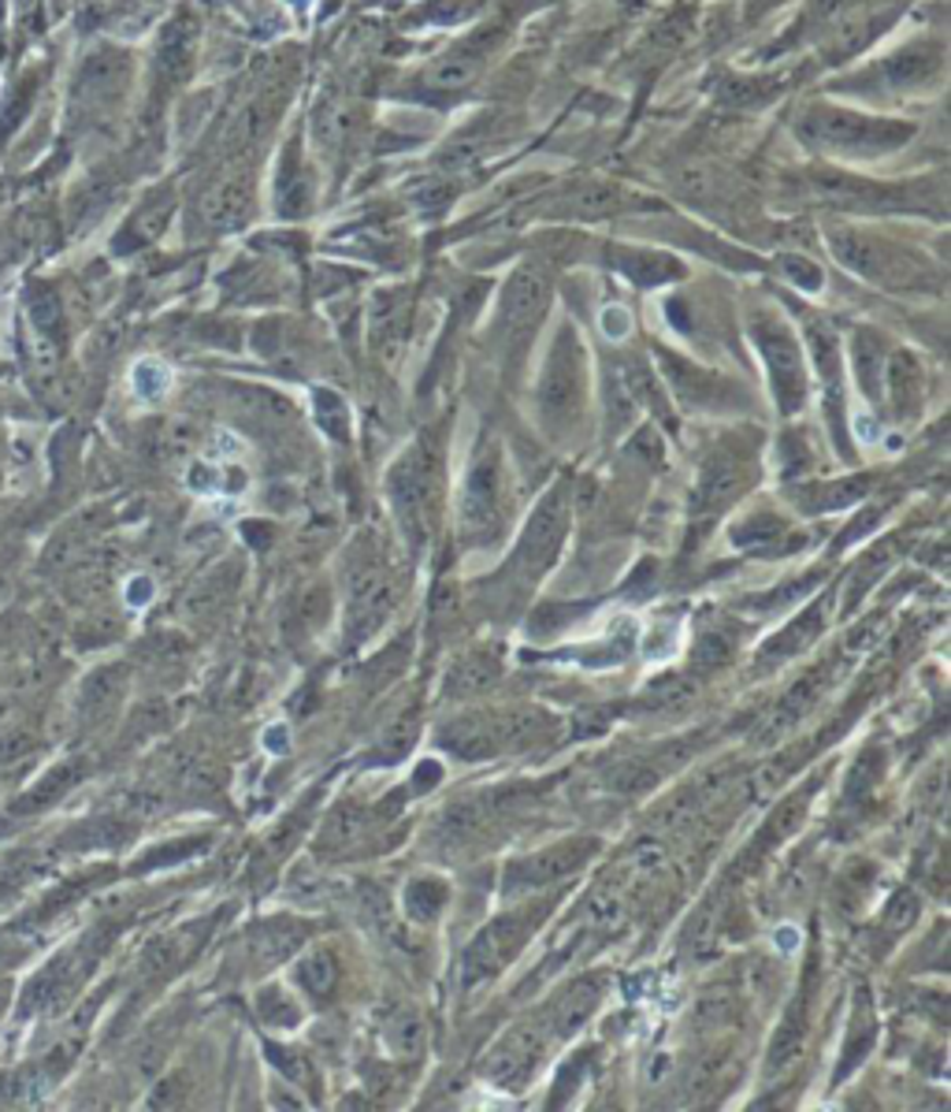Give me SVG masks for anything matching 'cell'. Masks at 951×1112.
I'll use <instances>...</instances> for the list:
<instances>
[{
	"label": "cell",
	"instance_id": "cell-37",
	"mask_svg": "<svg viewBox=\"0 0 951 1112\" xmlns=\"http://www.w3.org/2000/svg\"><path fill=\"white\" fill-rule=\"evenodd\" d=\"M877 770H881V752H866V756L855 762L852 781H847V804H855L858 796H866V793H870V785H873Z\"/></svg>",
	"mask_w": 951,
	"mask_h": 1112
},
{
	"label": "cell",
	"instance_id": "cell-19",
	"mask_svg": "<svg viewBox=\"0 0 951 1112\" xmlns=\"http://www.w3.org/2000/svg\"><path fill=\"white\" fill-rule=\"evenodd\" d=\"M866 492H870V481L852 476V481H833V484H807L803 492H796V502L810 513H825V510L855 507Z\"/></svg>",
	"mask_w": 951,
	"mask_h": 1112
},
{
	"label": "cell",
	"instance_id": "cell-13",
	"mask_svg": "<svg viewBox=\"0 0 951 1112\" xmlns=\"http://www.w3.org/2000/svg\"><path fill=\"white\" fill-rule=\"evenodd\" d=\"M807 807H810V789H799V793H792L788 801H781L777 812L762 823L759 838L747 844V852L740 856V867H751V863H759L765 852L777 849L781 841H788L792 833L799 830V823L807 819Z\"/></svg>",
	"mask_w": 951,
	"mask_h": 1112
},
{
	"label": "cell",
	"instance_id": "cell-4",
	"mask_svg": "<svg viewBox=\"0 0 951 1112\" xmlns=\"http://www.w3.org/2000/svg\"><path fill=\"white\" fill-rule=\"evenodd\" d=\"M569 525V495L566 488H554L543 495V502L535 507L528 529H524L521 544H516V566L528 577H539L561 551Z\"/></svg>",
	"mask_w": 951,
	"mask_h": 1112
},
{
	"label": "cell",
	"instance_id": "cell-34",
	"mask_svg": "<svg viewBox=\"0 0 951 1112\" xmlns=\"http://www.w3.org/2000/svg\"><path fill=\"white\" fill-rule=\"evenodd\" d=\"M918 894H911V889H900V894H892L889 900V908H884V926L889 931H907V926L918 919Z\"/></svg>",
	"mask_w": 951,
	"mask_h": 1112
},
{
	"label": "cell",
	"instance_id": "cell-10",
	"mask_svg": "<svg viewBox=\"0 0 951 1112\" xmlns=\"http://www.w3.org/2000/svg\"><path fill=\"white\" fill-rule=\"evenodd\" d=\"M762 351H765V362H770L773 388H777V394H781V406L784 410H796L799 402H803V394H807V388H803V369H799L796 343H792V339L784 335L777 324H773V332H770V328L762 332Z\"/></svg>",
	"mask_w": 951,
	"mask_h": 1112
},
{
	"label": "cell",
	"instance_id": "cell-42",
	"mask_svg": "<svg viewBox=\"0 0 951 1112\" xmlns=\"http://www.w3.org/2000/svg\"><path fill=\"white\" fill-rule=\"evenodd\" d=\"M866 882H870V875H866ZM866 882H863V867H855L852 875H847L844 882H840L836 904L844 908V912H855V908L866 900Z\"/></svg>",
	"mask_w": 951,
	"mask_h": 1112
},
{
	"label": "cell",
	"instance_id": "cell-21",
	"mask_svg": "<svg viewBox=\"0 0 951 1112\" xmlns=\"http://www.w3.org/2000/svg\"><path fill=\"white\" fill-rule=\"evenodd\" d=\"M294 982H298L309 997H317V1001L328 997L338 982V960L331 957L328 949L309 953V957H301L298 963H294Z\"/></svg>",
	"mask_w": 951,
	"mask_h": 1112
},
{
	"label": "cell",
	"instance_id": "cell-24",
	"mask_svg": "<svg viewBox=\"0 0 951 1112\" xmlns=\"http://www.w3.org/2000/svg\"><path fill=\"white\" fill-rule=\"evenodd\" d=\"M301 942H305V926L290 923V919H272V923H264L261 931H257V953L272 963L298 953Z\"/></svg>",
	"mask_w": 951,
	"mask_h": 1112
},
{
	"label": "cell",
	"instance_id": "cell-15",
	"mask_svg": "<svg viewBox=\"0 0 951 1112\" xmlns=\"http://www.w3.org/2000/svg\"><path fill=\"white\" fill-rule=\"evenodd\" d=\"M733 544L751 551V555H784V551H792L799 540L792 536V529L784 525L781 518H773V513H751V518L736 525Z\"/></svg>",
	"mask_w": 951,
	"mask_h": 1112
},
{
	"label": "cell",
	"instance_id": "cell-43",
	"mask_svg": "<svg viewBox=\"0 0 951 1112\" xmlns=\"http://www.w3.org/2000/svg\"><path fill=\"white\" fill-rule=\"evenodd\" d=\"M264 1056H268V1061H272L275 1068H280V1072L286 1075V1079H294V1083H301V1079H305V1072H309V1068H305V1061H301L298 1053L280 1050V1045H264Z\"/></svg>",
	"mask_w": 951,
	"mask_h": 1112
},
{
	"label": "cell",
	"instance_id": "cell-16",
	"mask_svg": "<svg viewBox=\"0 0 951 1112\" xmlns=\"http://www.w3.org/2000/svg\"><path fill=\"white\" fill-rule=\"evenodd\" d=\"M598 997H603V979H576L572 982V986L554 1001V1008H550L554 1034H572L576 1027H584L587 1016L595 1013Z\"/></svg>",
	"mask_w": 951,
	"mask_h": 1112
},
{
	"label": "cell",
	"instance_id": "cell-50",
	"mask_svg": "<svg viewBox=\"0 0 951 1112\" xmlns=\"http://www.w3.org/2000/svg\"><path fill=\"white\" fill-rule=\"evenodd\" d=\"M127 592H131V603H134V606H142V603L153 595V584L145 581V577H138V581H134L131 588H127Z\"/></svg>",
	"mask_w": 951,
	"mask_h": 1112
},
{
	"label": "cell",
	"instance_id": "cell-51",
	"mask_svg": "<svg viewBox=\"0 0 951 1112\" xmlns=\"http://www.w3.org/2000/svg\"><path fill=\"white\" fill-rule=\"evenodd\" d=\"M773 942H777V949H781V953H792V949L799 945V934L792 931V926H784V931L773 934Z\"/></svg>",
	"mask_w": 951,
	"mask_h": 1112
},
{
	"label": "cell",
	"instance_id": "cell-1",
	"mask_svg": "<svg viewBox=\"0 0 951 1112\" xmlns=\"http://www.w3.org/2000/svg\"><path fill=\"white\" fill-rule=\"evenodd\" d=\"M387 499L394 507L399 525L409 532V540L428 536L431 518H436V499H439V447L436 439H417L405 454L394 462L391 476H387Z\"/></svg>",
	"mask_w": 951,
	"mask_h": 1112
},
{
	"label": "cell",
	"instance_id": "cell-36",
	"mask_svg": "<svg viewBox=\"0 0 951 1112\" xmlns=\"http://www.w3.org/2000/svg\"><path fill=\"white\" fill-rule=\"evenodd\" d=\"M877 369H881V351H877V343L870 335L866 339H858V380H863V388L870 399H877V388H881V380H877Z\"/></svg>",
	"mask_w": 951,
	"mask_h": 1112
},
{
	"label": "cell",
	"instance_id": "cell-41",
	"mask_svg": "<svg viewBox=\"0 0 951 1112\" xmlns=\"http://www.w3.org/2000/svg\"><path fill=\"white\" fill-rule=\"evenodd\" d=\"M168 369L164 365H156V362H142L134 369V388L142 391V394H161L164 388H168Z\"/></svg>",
	"mask_w": 951,
	"mask_h": 1112
},
{
	"label": "cell",
	"instance_id": "cell-6",
	"mask_svg": "<svg viewBox=\"0 0 951 1112\" xmlns=\"http://www.w3.org/2000/svg\"><path fill=\"white\" fill-rule=\"evenodd\" d=\"M394 606V584L383 566H361L349 581V644H361L387 622Z\"/></svg>",
	"mask_w": 951,
	"mask_h": 1112
},
{
	"label": "cell",
	"instance_id": "cell-33",
	"mask_svg": "<svg viewBox=\"0 0 951 1112\" xmlns=\"http://www.w3.org/2000/svg\"><path fill=\"white\" fill-rule=\"evenodd\" d=\"M654 778H658V770L647 767V762H625V767H617L606 774V781L617 789V793H643L647 785H654Z\"/></svg>",
	"mask_w": 951,
	"mask_h": 1112
},
{
	"label": "cell",
	"instance_id": "cell-29",
	"mask_svg": "<svg viewBox=\"0 0 951 1112\" xmlns=\"http://www.w3.org/2000/svg\"><path fill=\"white\" fill-rule=\"evenodd\" d=\"M688 700H691V685L685 677H662V682H654L647 688L643 707H647V711H677V707H685Z\"/></svg>",
	"mask_w": 951,
	"mask_h": 1112
},
{
	"label": "cell",
	"instance_id": "cell-48",
	"mask_svg": "<svg viewBox=\"0 0 951 1112\" xmlns=\"http://www.w3.org/2000/svg\"><path fill=\"white\" fill-rule=\"evenodd\" d=\"M603 324H606V335H625L628 332V312L621 309H606V317H603Z\"/></svg>",
	"mask_w": 951,
	"mask_h": 1112
},
{
	"label": "cell",
	"instance_id": "cell-44",
	"mask_svg": "<svg viewBox=\"0 0 951 1112\" xmlns=\"http://www.w3.org/2000/svg\"><path fill=\"white\" fill-rule=\"evenodd\" d=\"M881 632H884V618H870V622L858 625V629L847 632V644H844V648H847V651H858V648L866 651L877 637H881Z\"/></svg>",
	"mask_w": 951,
	"mask_h": 1112
},
{
	"label": "cell",
	"instance_id": "cell-30",
	"mask_svg": "<svg viewBox=\"0 0 951 1112\" xmlns=\"http://www.w3.org/2000/svg\"><path fill=\"white\" fill-rule=\"evenodd\" d=\"M889 566H892V547H889V544L877 547V551H870V558H866L863 569H858V573L852 577V584H847V606H855V603H858V595L870 592L873 581H877V577H881Z\"/></svg>",
	"mask_w": 951,
	"mask_h": 1112
},
{
	"label": "cell",
	"instance_id": "cell-12",
	"mask_svg": "<svg viewBox=\"0 0 951 1112\" xmlns=\"http://www.w3.org/2000/svg\"><path fill=\"white\" fill-rule=\"evenodd\" d=\"M439 741L447 752H454L457 759H491L498 756V737H495V719L487 714H461V719L447 722L439 730Z\"/></svg>",
	"mask_w": 951,
	"mask_h": 1112
},
{
	"label": "cell",
	"instance_id": "cell-38",
	"mask_svg": "<svg viewBox=\"0 0 951 1112\" xmlns=\"http://www.w3.org/2000/svg\"><path fill=\"white\" fill-rule=\"evenodd\" d=\"M625 863V875L628 878H647L658 871V863H662V849L654 841H643V844H635L632 852H628V860Z\"/></svg>",
	"mask_w": 951,
	"mask_h": 1112
},
{
	"label": "cell",
	"instance_id": "cell-28",
	"mask_svg": "<svg viewBox=\"0 0 951 1112\" xmlns=\"http://www.w3.org/2000/svg\"><path fill=\"white\" fill-rule=\"evenodd\" d=\"M257 1008H261V1019L268 1027H280V1031H290V1027H298L301 1024V1008L294 1005L290 994L280 986H268L261 990V997H257Z\"/></svg>",
	"mask_w": 951,
	"mask_h": 1112
},
{
	"label": "cell",
	"instance_id": "cell-26",
	"mask_svg": "<svg viewBox=\"0 0 951 1112\" xmlns=\"http://www.w3.org/2000/svg\"><path fill=\"white\" fill-rule=\"evenodd\" d=\"M889 383H892V402L900 413H911L922 399V369L914 365L911 354L892 357L889 365Z\"/></svg>",
	"mask_w": 951,
	"mask_h": 1112
},
{
	"label": "cell",
	"instance_id": "cell-47",
	"mask_svg": "<svg viewBox=\"0 0 951 1112\" xmlns=\"http://www.w3.org/2000/svg\"><path fill=\"white\" fill-rule=\"evenodd\" d=\"M669 648H673V629H666V632H651V637H647V655H651V659H662Z\"/></svg>",
	"mask_w": 951,
	"mask_h": 1112
},
{
	"label": "cell",
	"instance_id": "cell-23",
	"mask_svg": "<svg viewBox=\"0 0 951 1112\" xmlns=\"http://www.w3.org/2000/svg\"><path fill=\"white\" fill-rule=\"evenodd\" d=\"M479 823H484L479 807L468 804V801H457V804H450L447 812L439 815L436 838H439V844H447V849H457V844H465V841L476 838Z\"/></svg>",
	"mask_w": 951,
	"mask_h": 1112
},
{
	"label": "cell",
	"instance_id": "cell-14",
	"mask_svg": "<svg viewBox=\"0 0 951 1112\" xmlns=\"http://www.w3.org/2000/svg\"><path fill=\"white\" fill-rule=\"evenodd\" d=\"M825 606H829V600H818L815 606H807L799 618H792L788 625H784L777 637L765 640L762 666H773V663H784V659L799 655V651L807 648L810 640H815L818 632H821V625H825Z\"/></svg>",
	"mask_w": 951,
	"mask_h": 1112
},
{
	"label": "cell",
	"instance_id": "cell-32",
	"mask_svg": "<svg viewBox=\"0 0 951 1112\" xmlns=\"http://www.w3.org/2000/svg\"><path fill=\"white\" fill-rule=\"evenodd\" d=\"M417 714H402V719L399 722H394L391 725V730H387V737H383V744H380V759L383 762H394V759H402L405 756V752H409L413 748V741H417Z\"/></svg>",
	"mask_w": 951,
	"mask_h": 1112
},
{
	"label": "cell",
	"instance_id": "cell-25",
	"mask_svg": "<svg viewBox=\"0 0 951 1112\" xmlns=\"http://www.w3.org/2000/svg\"><path fill=\"white\" fill-rule=\"evenodd\" d=\"M442 904H447V886L436 878H413L409 886H405V915L413 919V923H431L439 912H442Z\"/></svg>",
	"mask_w": 951,
	"mask_h": 1112
},
{
	"label": "cell",
	"instance_id": "cell-31",
	"mask_svg": "<svg viewBox=\"0 0 951 1112\" xmlns=\"http://www.w3.org/2000/svg\"><path fill=\"white\" fill-rule=\"evenodd\" d=\"M357 830H361V807L357 804H343L331 812V819L324 826V844L328 849H338V844L354 841Z\"/></svg>",
	"mask_w": 951,
	"mask_h": 1112
},
{
	"label": "cell",
	"instance_id": "cell-49",
	"mask_svg": "<svg viewBox=\"0 0 951 1112\" xmlns=\"http://www.w3.org/2000/svg\"><path fill=\"white\" fill-rule=\"evenodd\" d=\"M877 521H881V507H877V510L870 513V518H858V521H855V525H852V529H847L844 544H852V540H858V536H866V532H870V529L877 525Z\"/></svg>",
	"mask_w": 951,
	"mask_h": 1112
},
{
	"label": "cell",
	"instance_id": "cell-5",
	"mask_svg": "<svg viewBox=\"0 0 951 1112\" xmlns=\"http://www.w3.org/2000/svg\"><path fill=\"white\" fill-rule=\"evenodd\" d=\"M591 852H595V841L580 838V841H566V844H554V849H543L535 856H524L506 867L502 875V889L506 894H532V889H543L550 882L572 875V871L584 863Z\"/></svg>",
	"mask_w": 951,
	"mask_h": 1112
},
{
	"label": "cell",
	"instance_id": "cell-40",
	"mask_svg": "<svg viewBox=\"0 0 951 1112\" xmlns=\"http://www.w3.org/2000/svg\"><path fill=\"white\" fill-rule=\"evenodd\" d=\"M728 659V637L725 632H703L696 644V666H722Z\"/></svg>",
	"mask_w": 951,
	"mask_h": 1112
},
{
	"label": "cell",
	"instance_id": "cell-45",
	"mask_svg": "<svg viewBox=\"0 0 951 1112\" xmlns=\"http://www.w3.org/2000/svg\"><path fill=\"white\" fill-rule=\"evenodd\" d=\"M439 778H442L439 762L436 759H424L420 767H417V778H413V793H428V789H436Z\"/></svg>",
	"mask_w": 951,
	"mask_h": 1112
},
{
	"label": "cell",
	"instance_id": "cell-18",
	"mask_svg": "<svg viewBox=\"0 0 951 1112\" xmlns=\"http://www.w3.org/2000/svg\"><path fill=\"white\" fill-rule=\"evenodd\" d=\"M543 294H547V283H543L539 272L524 269V272L513 275L510 291H506V306H502V317H506V324H510L513 332H524V324H528L535 312H539Z\"/></svg>",
	"mask_w": 951,
	"mask_h": 1112
},
{
	"label": "cell",
	"instance_id": "cell-17",
	"mask_svg": "<svg viewBox=\"0 0 951 1112\" xmlns=\"http://www.w3.org/2000/svg\"><path fill=\"white\" fill-rule=\"evenodd\" d=\"M873 1038H877V1016L870 1005V994L858 990L855 994V1008H852V1024H847V1042H844V1056H840V1068L836 1079H847L858 1064L866 1061V1053L873 1050Z\"/></svg>",
	"mask_w": 951,
	"mask_h": 1112
},
{
	"label": "cell",
	"instance_id": "cell-20",
	"mask_svg": "<svg viewBox=\"0 0 951 1112\" xmlns=\"http://www.w3.org/2000/svg\"><path fill=\"white\" fill-rule=\"evenodd\" d=\"M495 677H498V659L491 655V651H473V655H465L454 670H450L447 685L454 696H468V693H484V688H491Z\"/></svg>",
	"mask_w": 951,
	"mask_h": 1112
},
{
	"label": "cell",
	"instance_id": "cell-7",
	"mask_svg": "<svg viewBox=\"0 0 951 1112\" xmlns=\"http://www.w3.org/2000/svg\"><path fill=\"white\" fill-rule=\"evenodd\" d=\"M825 677H829V663L807 670V674H803L799 682L781 696L777 707L765 714V722L759 725V733H754L759 744H777L781 737H788V733L799 725L803 714H807L810 707L818 703V696L825 693Z\"/></svg>",
	"mask_w": 951,
	"mask_h": 1112
},
{
	"label": "cell",
	"instance_id": "cell-27",
	"mask_svg": "<svg viewBox=\"0 0 951 1112\" xmlns=\"http://www.w3.org/2000/svg\"><path fill=\"white\" fill-rule=\"evenodd\" d=\"M387 1042H391V1050L394 1053H402V1056H413V1053H420V1042H424V1024H420V1016L413 1013V1008H394V1013H387Z\"/></svg>",
	"mask_w": 951,
	"mask_h": 1112
},
{
	"label": "cell",
	"instance_id": "cell-3",
	"mask_svg": "<svg viewBox=\"0 0 951 1112\" xmlns=\"http://www.w3.org/2000/svg\"><path fill=\"white\" fill-rule=\"evenodd\" d=\"M532 923H535V912H513V915L495 919L487 931H479L476 942L468 945L465 957H461V979H465V986H479V982L498 975V968L521 949Z\"/></svg>",
	"mask_w": 951,
	"mask_h": 1112
},
{
	"label": "cell",
	"instance_id": "cell-8",
	"mask_svg": "<svg viewBox=\"0 0 951 1112\" xmlns=\"http://www.w3.org/2000/svg\"><path fill=\"white\" fill-rule=\"evenodd\" d=\"M815 990H818V982H815V960H810L807 979H803L796 1001L788 1005V1013H784L777 1034H773L770 1072L792 1068V1064H796L799 1056H803V1045H807V1027H810V1005H815Z\"/></svg>",
	"mask_w": 951,
	"mask_h": 1112
},
{
	"label": "cell",
	"instance_id": "cell-11",
	"mask_svg": "<svg viewBox=\"0 0 951 1112\" xmlns=\"http://www.w3.org/2000/svg\"><path fill=\"white\" fill-rule=\"evenodd\" d=\"M539 1053H543V1042L532 1031H513L510 1038H502V1042L495 1045L484 1072L498 1087H521V1083L528 1079V1068L539 1061Z\"/></svg>",
	"mask_w": 951,
	"mask_h": 1112
},
{
	"label": "cell",
	"instance_id": "cell-35",
	"mask_svg": "<svg viewBox=\"0 0 951 1112\" xmlns=\"http://www.w3.org/2000/svg\"><path fill=\"white\" fill-rule=\"evenodd\" d=\"M317 413H320V425H324L328 436H335V439L346 436V406H343V399H338V394H331V391L320 388L317 391Z\"/></svg>",
	"mask_w": 951,
	"mask_h": 1112
},
{
	"label": "cell",
	"instance_id": "cell-46",
	"mask_svg": "<svg viewBox=\"0 0 951 1112\" xmlns=\"http://www.w3.org/2000/svg\"><path fill=\"white\" fill-rule=\"evenodd\" d=\"M264 748L272 752V756H283V752L290 748V730H286L283 722L268 725V730H264Z\"/></svg>",
	"mask_w": 951,
	"mask_h": 1112
},
{
	"label": "cell",
	"instance_id": "cell-39",
	"mask_svg": "<svg viewBox=\"0 0 951 1112\" xmlns=\"http://www.w3.org/2000/svg\"><path fill=\"white\" fill-rule=\"evenodd\" d=\"M818 581H821V577L815 573V577H807V581H792V584H784V588H777V592H770V595H765V600H754L751 606H747V611H759V614H773V611H781V606L784 603H792V600H796V595L799 592H810V588H818Z\"/></svg>",
	"mask_w": 951,
	"mask_h": 1112
},
{
	"label": "cell",
	"instance_id": "cell-22",
	"mask_svg": "<svg viewBox=\"0 0 951 1112\" xmlns=\"http://www.w3.org/2000/svg\"><path fill=\"white\" fill-rule=\"evenodd\" d=\"M576 365H572V357L566 362V357L558 354V362L550 365V372H547V380H543V406H547V413H554V417H566V413H572V402H576Z\"/></svg>",
	"mask_w": 951,
	"mask_h": 1112
},
{
	"label": "cell",
	"instance_id": "cell-2",
	"mask_svg": "<svg viewBox=\"0 0 951 1112\" xmlns=\"http://www.w3.org/2000/svg\"><path fill=\"white\" fill-rule=\"evenodd\" d=\"M502 529V499H498V454L487 447L468 469L465 492H461V532L473 544H491Z\"/></svg>",
	"mask_w": 951,
	"mask_h": 1112
},
{
	"label": "cell",
	"instance_id": "cell-9",
	"mask_svg": "<svg viewBox=\"0 0 951 1112\" xmlns=\"http://www.w3.org/2000/svg\"><path fill=\"white\" fill-rule=\"evenodd\" d=\"M747 481H751V476H747L744 454H736V450H722V454L710 458L703 476H699L696 495H691V510L710 513V510L725 507V502H733L736 495L744 492Z\"/></svg>",
	"mask_w": 951,
	"mask_h": 1112
}]
</instances>
